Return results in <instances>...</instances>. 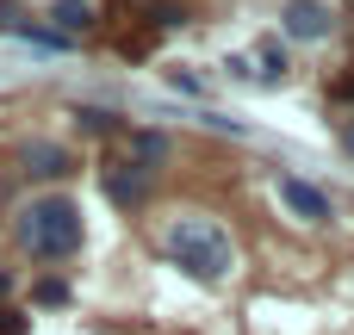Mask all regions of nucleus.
<instances>
[{"label": "nucleus", "instance_id": "obj_6", "mask_svg": "<svg viewBox=\"0 0 354 335\" xmlns=\"http://www.w3.org/2000/svg\"><path fill=\"white\" fill-rule=\"evenodd\" d=\"M100 186H106V199H112V205H143V199H149V174H143L137 162L106 168V174H100Z\"/></svg>", "mask_w": 354, "mask_h": 335}, {"label": "nucleus", "instance_id": "obj_7", "mask_svg": "<svg viewBox=\"0 0 354 335\" xmlns=\"http://www.w3.org/2000/svg\"><path fill=\"white\" fill-rule=\"evenodd\" d=\"M50 19H56L62 37H81L93 25V0H50Z\"/></svg>", "mask_w": 354, "mask_h": 335}, {"label": "nucleus", "instance_id": "obj_10", "mask_svg": "<svg viewBox=\"0 0 354 335\" xmlns=\"http://www.w3.org/2000/svg\"><path fill=\"white\" fill-rule=\"evenodd\" d=\"M62 298H68L62 280H44V286H37V305H62Z\"/></svg>", "mask_w": 354, "mask_h": 335}, {"label": "nucleus", "instance_id": "obj_12", "mask_svg": "<svg viewBox=\"0 0 354 335\" xmlns=\"http://www.w3.org/2000/svg\"><path fill=\"white\" fill-rule=\"evenodd\" d=\"M342 149H348V155H354V112H348V118H342Z\"/></svg>", "mask_w": 354, "mask_h": 335}, {"label": "nucleus", "instance_id": "obj_11", "mask_svg": "<svg viewBox=\"0 0 354 335\" xmlns=\"http://www.w3.org/2000/svg\"><path fill=\"white\" fill-rule=\"evenodd\" d=\"M0 335H25V317L19 311H0Z\"/></svg>", "mask_w": 354, "mask_h": 335}, {"label": "nucleus", "instance_id": "obj_2", "mask_svg": "<svg viewBox=\"0 0 354 335\" xmlns=\"http://www.w3.org/2000/svg\"><path fill=\"white\" fill-rule=\"evenodd\" d=\"M19 242L37 255V261H68L81 249V211L75 199H37L19 211Z\"/></svg>", "mask_w": 354, "mask_h": 335}, {"label": "nucleus", "instance_id": "obj_1", "mask_svg": "<svg viewBox=\"0 0 354 335\" xmlns=\"http://www.w3.org/2000/svg\"><path fill=\"white\" fill-rule=\"evenodd\" d=\"M162 249H168V261H174L180 274H193V280H205V286L230 280V267H236V249H230L224 224H212V218H199V211H180V218L168 224Z\"/></svg>", "mask_w": 354, "mask_h": 335}, {"label": "nucleus", "instance_id": "obj_3", "mask_svg": "<svg viewBox=\"0 0 354 335\" xmlns=\"http://www.w3.org/2000/svg\"><path fill=\"white\" fill-rule=\"evenodd\" d=\"M280 25H286L292 44H324V37L336 31V12H330L324 0H286V6H280Z\"/></svg>", "mask_w": 354, "mask_h": 335}, {"label": "nucleus", "instance_id": "obj_5", "mask_svg": "<svg viewBox=\"0 0 354 335\" xmlns=\"http://www.w3.org/2000/svg\"><path fill=\"white\" fill-rule=\"evenodd\" d=\"M280 199H286V211H299L305 224H330V218H336L330 193L311 186V180H292V174H286V180H280Z\"/></svg>", "mask_w": 354, "mask_h": 335}, {"label": "nucleus", "instance_id": "obj_8", "mask_svg": "<svg viewBox=\"0 0 354 335\" xmlns=\"http://www.w3.org/2000/svg\"><path fill=\"white\" fill-rule=\"evenodd\" d=\"M131 149H137V168H143V174H156V162H168V137H162V131H137Z\"/></svg>", "mask_w": 354, "mask_h": 335}, {"label": "nucleus", "instance_id": "obj_9", "mask_svg": "<svg viewBox=\"0 0 354 335\" xmlns=\"http://www.w3.org/2000/svg\"><path fill=\"white\" fill-rule=\"evenodd\" d=\"M81 124H87V131H118V112H100V106H81Z\"/></svg>", "mask_w": 354, "mask_h": 335}, {"label": "nucleus", "instance_id": "obj_4", "mask_svg": "<svg viewBox=\"0 0 354 335\" xmlns=\"http://www.w3.org/2000/svg\"><path fill=\"white\" fill-rule=\"evenodd\" d=\"M19 168H25L31 180H62V174H68V149L50 143V137H31V143H19Z\"/></svg>", "mask_w": 354, "mask_h": 335}, {"label": "nucleus", "instance_id": "obj_13", "mask_svg": "<svg viewBox=\"0 0 354 335\" xmlns=\"http://www.w3.org/2000/svg\"><path fill=\"white\" fill-rule=\"evenodd\" d=\"M0 298H12V274H0Z\"/></svg>", "mask_w": 354, "mask_h": 335}]
</instances>
